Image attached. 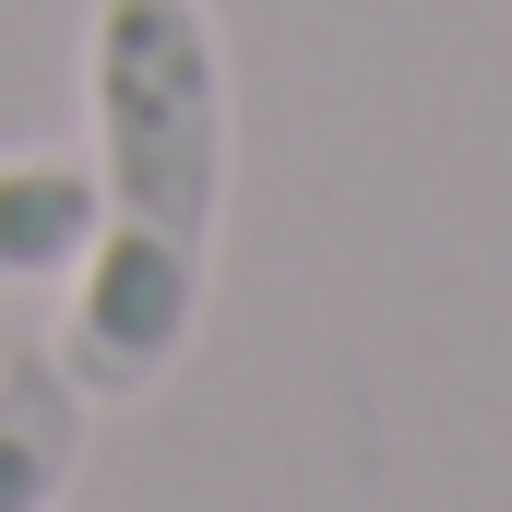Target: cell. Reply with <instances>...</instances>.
<instances>
[{"label":"cell","mask_w":512,"mask_h":512,"mask_svg":"<svg viewBox=\"0 0 512 512\" xmlns=\"http://www.w3.org/2000/svg\"><path fill=\"white\" fill-rule=\"evenodd\" d=\"M84 465V393L60 358H0V512H48Z\"/></svg>","instance_id":"7a4b0ae2"},{"label":"cell","mask_w":512,"mask_h":512,"mask_svg":"<svg viewBox=\"0 0 512 512\" xmlns=\"http://www.w3.org/2000/svg\"><path fill=\"white\" fill-rule=\"evenodd\" d=\"M96 84V227L72 262L60 370L96 405H131L179 370L203 286H215V215H227V48L203 0H96L84 36Z\"/></svg>","instance_id":"6da1fadb"},{"label":"cell","mask_w":512,"mask_h":512,"mask_svg":"<svg viewBox=\"0 0 512 512\" xmlns=\"http://www.w3.org/2000/svg\"><path fill=\"white\" fill-rule=\"evenodd\" d=\"M84 227H96V167H72V155H0V286L72 274Z\"/></svg>","instance_id":"3957f363"}]
</instances>
